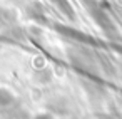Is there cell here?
Listing matches in <instances>:
<instances>
[{
  "label": "cell",
  "instance_id": "cell-1",
  "mask_svg": "<svg viewBox=\"0 0 122 119\" xmlns=\"http://www.w3.org/2000/svg\"><path fill=\"white\" fill-rule=\"evenodd\" d=\"M54 4H57L65 14H70V15H72V9H70V5L65 2V0H54Z\"/></svg>",
  "mask_w": 122,
  "mask_h": 119
}]
</instances>
